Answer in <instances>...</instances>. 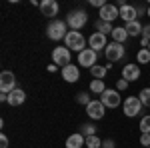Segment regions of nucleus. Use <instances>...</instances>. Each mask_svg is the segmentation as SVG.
Instances as JSON below:
<instances>
[{
	"label": "nucleus",
	"instance_id": "1",
	"mask_svg": "<svg viewBox=\"0 0 150 148\" xmlns=\"http://www.w3.org/2000/svg\"><path fill=\"white\" fill-rule=\"evenodd\" d=\"M64 46L68 50H76L80 54L82 50H86V38L78 30H70L68 34H66V38H64Z\"/></svg>",
	"mask_w": 150,
	"mask_h": 148
},
{
	"label": "nucleus",
	"instance_id": "2",
	"mask_svg": "<svg viewBox=\"0 0 150 148\" xmlns=\"http://www.w3.org/2000/svg\"><path fill=\"white\" fill-rule=\"evenodd\" d=\"M66 26H68V24L64 22V20H52V22L48 24V28H46L48 38H50V40H64L66 34H68Z\"/></svg>",
	"mask_w": 150,
	"mask_h": 148
},
{
	"label": "nucleus",
	"instance_id": "3",
	"mask_svg": "<svg viewBox=\"0 0 150 148\" xmlns=\"http://www.w3.org/2000/svg\"><path fill=\"white\" fill-rule=\"evenodd\" d=\"M16 90V76L10 70H2L0 74V92L2 94H10Z\"/></svg>",
	"mask_w": 150,
	"mask_h": 148
},
{
	"label": "nucleus",
	"instance_id": "4",
	"mask_svg": "<svg viewBox=\"0 0 150 148\" xmlns=\"http://www.w3.org/2000/svg\"><path fill=\"white\" fill-rule=\"evenodd\" d=\"M86 22H88V16H86L84 10H72L68 16H66V24H68L72 30H80Z\"/></svg>",
	"mask_w": 150,
	"mask_h": 148
},
{
	"label": "nucleus",
	"instance_id": "5",
	"mask_svg": "<svg viewBox=\"0 0 150 148\" xmlns=\"http://www.w3.org/2000/svg\"><path fill=\"white\" fill-rule=\"evenodd\" d=\"M104 54H106V60H110V62H118V60H122V58H124L126 50H124V44L110 42V44L104 48Z\"/></svg>",
	"mask_w": 150,
	"mask_h": 148
},
{
	"label": "nucleus",
	"instance_id": "6",
	"mask_svg": "<svg viewBox=\"0 0 150 148\" xmlns=\"http://www.w3.org/2000/svg\"><path fill=\"white\" fill-rule=\"evenodd\" d=\"M142 102H140L138 96H128L126 100H124V114H126L128 118H134V116H138L142 112Z\"/></svg>",
	"mask_w": 150,
	"mask_h": 148
},
{
	"label": "nucleus",
	"instance_id": "7",
	"mask_svg": "<svg viewBox=\"0 0 150 148\" xmlns=\"http://www.w3.org/2000/svg\"><path fill=\"white\" fill-rule=\"evenodd\" d=\"M100 102H102L106 108H118V106H120V92L112 90V88H106V90L100 94Z\"/></svg>",
	"mask_w": 150,
	"mask_h": 148
},
{
	"label": "nucleus",
	"instance_id": "8",
	"mask_svg": "<svg viewBox=\"0 0 150 148\" xmlns=\"http://www.w3.org/2000/svg\"><path fill=\"white\" fill-rule=\"evenodd\" d=\"M52 60H54V64L56 66H68L70 64V50L66 48V46H58V48H54L52 50Z\"/></svg>",
	"mask_w": 150,
	"mask_h": 148
},
{
	"label": "nucleus",
	"instance_id": "9",
	"mask_svg": "<svg viewBox=\"0 0 150 148\" xmlns=\"http://www.w3.org/2000/svg\"><path fill=\"white\" fill-rule=\"evenodd\" d=\"M96 58H98V52H94L92 48H86V50H82L80 54H78V64H80L82 68H92L96 66Z\"/></svg>",
	"mask_w": 150,
	"mask_h": 148
},
{
	"label": "nucleus",
	"instance_id": "10",
	"mask_svg": "<svg viewBox=\"0 0 150 148\" xmlns=\"http://www.w3.org/2000/svg\"><path fill=\"white\" fill-rule=\"evenodd\" d=\"M100 20H104V22H114L116 18H120V8L118 6H114V4H106V6H102L100 8Z\"/></svg>",
	"mask_w": 150,
	"mask_h": 148
},
{
	"label": "nucleus",
	"instance_id": "11",
	"mask_svg": "<svg viewBox=\"0 0 150 148\" xmlns=\"http://www.w3.org/2000/svg\"><path fill=\"white\" fill-rule=\"evenodd\" d=\"M104 112H106V106H104L100 100H92V102L86 106V114H88L92 120H100L104 116Z\"/></svg>",
	"mask_w": 150,
	"mask_h": 148
},
{
	"label": "nucleus",
	"instance_id": "12",
	"mask_svg": "<svg viewBox=\"0 0 150 148\" xmlns=\"http://www.w3.org/2000/svg\"><path fill=\"white\" fill-rule=\"evenodd\" d=\"M58 10H60V6H58L56 0H42V2H40V12H42V16H46V18L58 16Z\"/></svg>",
	"mask_w": 150,
	"mask_h": 148
},
{
	"label": "nucleus",
	"instance_id": "13",
	"mask_svg": "<svg viewBox=\"0 0 150 148\" xmlns=\"http://www.w3.org/2000/svg\"><path fill=\"white\" fill-rule=\"evenodd\" d=\"M60 74H62V80L72 84V82H78V78H80V68L76 64H68V66H64L60 70Z\"/></svg>",
	"mask_w": 150,
	"mask_h": 148
},
{
	"label": "nucleus",
	"instance_id": "14",
	"mask_svg": "<svg viewBox=\"0 0 150 148\" xmlns=\"http://www.w3.org/2000/svg\"><path fill=\"white\" fill-rule=\"evenodd\" d=\"M120 18L124 22H134L138 20V12H136V6H130V4H122L120 6Z\"/></svg>",
	"mask_w": 150,
	"mask_h": 148
},
{
	"label": "nucleus",
	"instance_id": "15",
	"mask_svg": "<svg viewBox=\"0 0 150 148\" xmlns=\"http://www.w3.org/2000/svg\"><path fill=\"white\" fill-rule=\"evenodd\" d=\"M88 44H90V48H92L94 52H98V50H102V48H106V36L100 34V32H92L90 34V38H88Z\"/></svg>",
	"mask_w": 150,
	"mask_h": 148
},
{
	"label": "nucleus",
	"instance_id": "16",
	"mask_svg": "<svg viewBox=\"0 0 150 148\" xmlns=\"http://www.w3.org/2000/svg\"><path fill=\"white\" fill-rule=\"evenodd\" d=\"M122 78L132 82V80H138L140 78V66L138 64H124L122 68Z\"/></svg>",
	"mask_w": 150,
	"mask_h": 148
},
{
	"label": "nucleus",
	"instance_id": "17",
	"mask_svg": "<svg viewBox=\"0 0 150 148\" xmlns=\"http://www.w3.org/2000/svg\"><path fill=\"white\" fill-rule=\"evenodd\" d=\"M24 100H26V92L22 88H16L14 92L8 94V104L10 106H20V104H24Z\"/></svg>",
	"mask_w": 150,
	"mask_h": 148
},
{
	"label": "nucleus",
	"instance_id": "18",
	"mask_svg": "<svg viewBox=\"0 0 150 148\" xmlns=\"http://www.w3.org/2000/svg\"><path fill=\"white\" fill-rule=\"evenodd\" d=\"M86 146V138L82 136L80 132H76V134H70L66 138V148H82Z\"/></svg>",
	"mask_w": 150,
	"mask_h": 148
},
{
	"label": "nucleus",
	"instance_id": "19",
	"mask_svg": "<svg viewBox=\"0 0 150 148\" xmlns=\"http://www.w3.org/2000/svg\"><path fill=\"white\" fill-rule=\"evenodd\" d=\"M128 38V32H126V28L124 26H116L114 30H112V42H118V44H124Z\"/></svg>",
	"mask_w": 150,
	"mask_h": 148
},
{
	"label": "nucleus",
	"instance_id": "20",
	"mask_svg": "<svg viewBox=\"0 0 150 148\" xmlns=\"http://www.w3.org/2000/svg\"><path fill=\"white\" fill-rule=\"evenodd\" d=\"M124 28H126L128 36H142V28H144V26H142L138 20H134V22H128Z\"/></svg>",
	"mask_w": 150,
	"mask_h": 148
},
{
	"label": "nucleus",
	"instance_id": "21",
	"mask_svg": "<svg viewBox=\"0 0 150 148\" xmlns=\"http://www.w3.org/2000/svg\"><path fill=\"white\" fill-rule=\"evenodd\" d=\"M96 28H98V32L104 34V36H106V32H108V34H112V30H114L112 22H104V20H100V18L96 20Z\"/></svg>",
	"mask_w": 150,
	"mask_h": 148
},
{
	"label": "nucleus",
	"instance_id": "22",
	"mask_svg": "<svg viewBox=\"0 0 150 148\" xmlns=\"http://www.w3.org/2000/svg\"><path fill=\"white\" fill-rule=\"evenodd\" d=\"M80 134L84 138H90V136H96V126L92 122H86V124L80 126Z\"/></svg>",
	"mask_w": 150,
	"mask_h": 148
},
{
	"label": "nucleus",
	"instance_id": "23",
	"mask_svg": "<svg viewBox=\"0 0 150 148\" xmlns=\"http://www.w3.org/2000/svg\"><path fill=\"white\" fill-rule=\"evenodd\" d=\"M106 72H108V68H106V66H98V64H96V66H92V68H90V76H94L96 80H102L104 76H106Z\"/></svg>",
	"mask_w": 150,
	"mask_h": 148
},
{
	"label": "nucleus",
	"instance_id": "24",
	"mask_svg": "<svg viewBox=\"0 0 150 148\" xmlns=\"http://www.w3.org/2000/svg\"><path fill=\"white\" fill-rule=\"evenodd\" d=\"M136 60H138L140 64H148L150 62V50L148 48H140L138 54H136Z\"/></svg>",
	"mask_w": 150,
	"mask_h": 148
},
{
	"label": "nucleus",
	"instance_id": "25",
	"mask_svg": "<svg viewBox=\"0 0 150 148\" xmlns=\"http://www.w3.org/2000/svg\"><path fill=\"white\" fill-rule=\"evenodd\" d=\"M90 90H92L94 94H102V92L106 90L104 80H92V82H90Z\"/></svg>",
	"mask_w": 150,
	"mask_h": 148
},
{
	"label": "nucleus",
	"instance_id": "26",
	"mask_svg": "<svg viewBox=\"0 0 150 148\" xmlns=\"http://www.w3.org/2000/svg\"><path fill=\"white\" fill-rule=\"evenodd\" d=\"M140 132L142 134H150V114L140 118Z\"/></svg>",
	"mask_w": 150,
	"mask_h": 148
},
{
	"label": "nucleus",
	"instance_id": "27",
	"mask_svg": "<svg viewBox=\"0 0 150 148\" xmlns=\"http://www.w3.org/2000/svg\"><path fill=\"white\" fill-rule=\"evenodd\" d=\"M138 98H140V102H142V106L150 108V88H144V90H140Z\"/></svg>",
	"mask_w": 150,
	"mask_h": 148
},
{
	"label": "nucleus",
	"instance_id": "28",
	"mask_svg": "<svg viewBox=\"0 0 150 148\" xmlns=\"http://www.w3.org/2000/svg\"><path fill=\"white\" fill-rule=\"evenodd\" d=\"M86 148H102V140H100L98 136L86 138Z\"/></svg>",
	"mask_w": 150,
	"mask_h": 148
},
{
	"label": "nucleus",
	"instance_id": "29",
	"mask_svg": "<svg viewBox=\"0 0 150 148\" xmlns=\"http://www.w3.org/2000/svg\"><path fill=\"white\" fill-rule=\"evenodd\" d=\"M76 102H78V104H84V106H88V104L92 102V98H90V94H88V92H80V94L76 96Z\"/></svg>",
	"mask_w": 150,
	"mask_h": 148
},
{
	"label": "nucleus",
	"instance_id": "30",
	"mask_svg": "<svg viewBox=\"0 0 150 148\" xmlns=\"http://www.w3.org/2000/svg\"><path fill=\"white\" fill-rule=\"evenodd\" d=\"M128 84H130V82H128V80H124V78L118 80V82H116V90H118V92H120V90H126Z\"/></svg>",
	"mask_w": 150,
	"mask_h": 148
},
{
	"label": "nucleus",
	"instance_id": "31",
	"mask_svg": "<svg viewBox=\"0 0 150 148\" xmlns=\"http://www.w3.org/2000/svg\"><path fill=\"white\" fill-rule=\"evenodd\" d=\"M140 144L150 148V134H140Z\"/></svg>",
	"mask_w": 150,
	"mask_h": 148
},
{
	"label": "nucleus",
	"instance_id": "32",
	"mask_svg": "<svg viewBox=\"0 0 150 148\" xmlns=\"http://www.w3.org/2000/svg\"><path fill=\"white\" fill-rule=\"evenodd\" d=\"M114 140L112 138H106V140H102V148H114Z\"/></svg>",
	"mask_w": 150,
	"mask_h": 148
},
{
	"label": "nucleus",
	"instance_id": "33",
	"mask_svg": "<svg viewBox=\"0 0 150 148\" xmlns=\"http://www.w3.org/2000/svg\"><path fill=\"white\" fill-rule=\"evenodd\" d=\"M140 38H148L150 40V24H146V26L142 28V36H140Z\"/></svg>",
	"mask_w": 150,
	"mask_h": 148
},
{
	"label": "nucleus",
	"instance_id": "34",
	"mask_svg": "<svg viewBox=\"0 0 150 148\" xmlns=\"http://www.w3.org/2000/svg\"><path fill=\"white\" fill-rule=\"evenodd\" d=\"M90 4H92V6H98V8L106 6V2H104V0H90Z\"/></svg>",
	"mask_w": 150,
	"mask_h": 148
},
{
	"label": "nucleus",
	"instance_id": "35",
	"mask_svg": "<svg viewBox=\"0 0 150 148\" xmlns=\"http://www.w3.org/2000/svg\"><path fill=\"white\" fill-rule=\"evenodd\" d=\"M0 148H8V138L4 136V134L0 136Z\"/></svg>",
	"mask_w": 150,
	"mask_h": 148
},
{
	"label": "nucleus",
	"instance_id": "36",
	"mask_svg": "<svg viewBox=\"0 0 150 148\" xmlns=\"http://www.w3.org/2000/svg\"><path fill=\"white\" fill-rule=\"evenodd\" d=\"M136 12H138V16H142L148 12V6H136Z\"/></svg>",
	"mask_w": 150,
	"mask_h": 148
},
{
	"label": "nucleus",
	"instance_id": "37",
	"mask_svg": "<svg viewBox=\"0 0 150 148\" xmlns=\"http://www.w3.org/2000/svg\"><path fill=\"white\" fill-rule=\"evenodd\" d=\"M56 70H58L56 64H50V66H48V72H56Z\"/></svg>",
	"mask_w": 150,
	"mask_h": 148
},
{
	"label": "nucleus",
	"instance_id": "38",
	"mask_svg": "<svg viewBox=\"0 0 150 148\" xmlns=\"http://www.w3.org/2000/svg\"><path fill=\"white\" fill-rule=\"evenodd\" d=\"M146 16H148V18H150V4H148V12H146Z\"/></svg>",
	"mask_w": 150,
	"mask_h": 148
},
{
	"label": "nucleus",
	"instance_id": "39",
	"mask_svg": "<svg viewBox=\"0 0 150 148\" xmlns=\"http://www.w3.org/2000/svg\"><path fill=\"white\" fill-rule=\"evenodd\" d=\"M148 50H150V44H148Z\"/></svg>",
	"mask_w": 150,
	"mask_h": 148
}]
</instances>
